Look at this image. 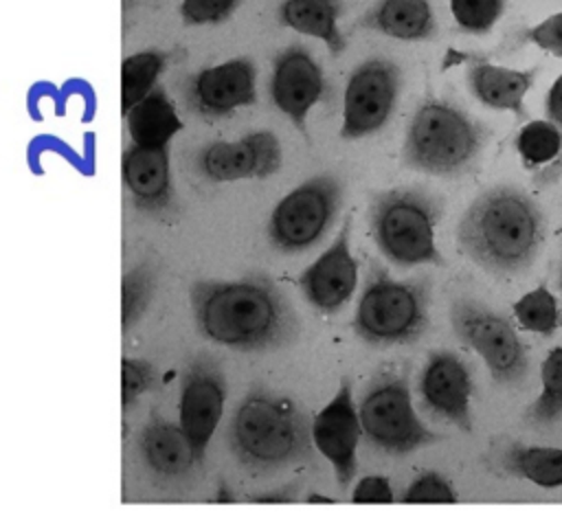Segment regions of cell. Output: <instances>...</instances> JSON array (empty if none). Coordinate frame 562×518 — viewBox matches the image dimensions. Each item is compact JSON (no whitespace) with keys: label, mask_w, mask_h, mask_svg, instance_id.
I'll use <instances>...</instances> for the list:
<instances>
[{"label":"cell","mask_w":562,"mask_h":518,"mask_svg":"<svg viewBox=\"0 0 562 518\" xmlns=\"http://www.w3.org/2000/svg\"><path fill=\"white\" fill-rule=\"evenodd\" d=\"M189 301L198 334L235 351L281 349L299 334L294 309L268 274L193 281Z\"/></svg>","instance_id":"1"},{"label":"cell","mask_w":562,"mask_h":518,"mask_svg":"<svg viewBox=\"0 0 562 518\" xmlns=\"http://www.w3.org/2000/svg\"><path fill=\"white\" fill-rule=\"evenodd\" d=\"M457 241L490 274H522L540 255L544 217L525 191L498 184L465 209L457 226Z\"/></svg>","instance_id":"2"},{"label":"cell","mask_w":562,"mask_h":518,"mask_svg":"<svg viewBox=\"0 0 562 518\" xmlns=\"http://www.w3.org/2000/svg\"><path fill=\"white\" fill-rule=\"evenodd\" d=\"M312 439L305 408L266 386H250L246 391L226 432L235 459L255 472L312 463Z\"/></svg>","instance_id":"3"},{"label":"cell","mask_w":562,"mask_h":518,"mask_svg":"<svg viewBox=\"0 0 562 518\" xmlns=\"http://www.w3.org/2000/svg\"><path fill=\"white\" fill-rule=\"evenodd\" d=\"M487 130L463 110L428 99L408 125L402 145V165L428 176H461L479 158Z\"/></svg>","instance_id":"4"},{"label":"cell","mask_w":562,"mask_h":518,"mask_svg":"<svg viewBox=\"0 0 562 518\" xmlns=\"http://www.w3.org/2000/svg\"><path fill=\"white\" fill-rule=\"evenodd\" d=\"M441 202L424 189H389L371 200L369 222L380 252L395 266H446L435 228Z\"/></svg>","instance_id":"5"},{"label":"cell","mask_w":562,"mask_h":518,"mask_svg":"<svg viewBox=\"0 0 562 518\" xmlns=\"http://www.w3.org/2000/svg\"><path fill=\"white\" fill-rule=\"evenodd\" d=\"M356 336L369 347L411 345L428 329L426 281H395L373 266L351 320Z\"/></svg>","instance_id":"6"},{"label":"cell","mask_w":562,"mask_h":518,"mask_svg":"<svg viewBox=\"0 0 562 518\" xmlns=\"http://www.w3.org/2000/svg\"><path fill=\"white\" fill-rule=\"evenodd\" d=\"M358 415L364 439L384 454H411L443 439L422 424L411 404L408 375L393 367L378 371L367 384Z\"/></svg>","instance_id":"7"},{"label":"cell","mask_w":562,"mask_h":518,"mask_svg":"<svg viewBox=\"0 0 562 518\" xmlns=\"http://www.w3.org/2000/svg\"><path fill=\"white\" fill-rule=\"evenodd\" d=\"M342 200V180L318 173L301 182L277 202L268 219V241L283 255L316 246L336 219Z\"/></svg>","instance_id":"8"},{"label":"cell","mask_w":562,"mask_h":518,"mask_svg":"<svg viewBox=\"0 0 562 518\" xmlns=\"http://www.w3.org/2000/svg\"><path fill=\"white\" fill-rule=\"evenodd\" d=\"M454 336L476 351L492 380L501 386H518L527 378V349L514 325L474 299H457L450 307Z\"/></svg>","instance_id":"9"},{"label":"cell","mask_w":562,"mask_h":518,"mask_svg":"<svg viewBox=\"0 0 562 518\" xmlns=\"http://www.w3.org/2000/svg\"><path fill=\"white\" fill-rule=\"evenodd\" d=\"M400 86V68L391 59H364L345 86L340 138L353 140L380 132L395 110Z\"/></svg>","instance_id":"10"},{"label":"cell","mask_w":562,"mask_h":518,"mask_svg":"<svg viewBox=\"0 0 562 518\" xmlns=\"http://www.w3.org/2000/svg\"><path fill=\"white\" fill-rule=\"evenodd\" d=\"M226 402V378L211 353H195L187 360L180 378V428L189 437L193 452L204 463L206 446L222 419Z\"/></svg>","instance_id":"11"},{"label":"cell","mask_w":562,"mask_h":518,"mask_svg":"<svg viewBox=\"0 0 562 518\" xmlns=\"http://www.w3.org/2000/svg\"><path fill=\"white\" fill-rule=\"evenodd\" d=\"M281 162V143L270 130H255L237 140L206 143L193 158L195 171L209 182L270 178Z\"/></svg>","instance_id":"12"},{"label":"cell","mask_w":562,"mask_h":518,"mask_svg":"<svg viewBox=\"0 0 562 518\" xmlns=\"http://www.w3.org/2000/svg\"><path fill=\"white\" fill-rule=\"evenodd\" d=\"M257 68L248 57H233L202 68L187 81V105L202 119H224L257 101Z\"/></svg>","instance_id":"13"},{"label":"cell","mask_w":562,"mask_h":518,"mask_svg":"<svg viewBox=\"0 0 562 518\" xmlns=\"http://www.w3.org/2000/svg\"><path fill=\"white\" fill-rule=\"evenodd\" d=\"M419 397L424 408L439 419L472 435V375L468 364L452 351H430L419 375Z\"/></svg>","instance_id":"14"},{"label":"cell","mask_w":562,"mask_h":518,"mask_svg":"<svg viewBox=\"0 0 562 518\" xmlns=\"http://www.w3.org/2000/svg\"><path fill=\"white\" fill-rule=\"evenodd\" d=\"M325 94V77L307 48L292 44L277 53L272 61L270 97L292 125L307 136V112Z\"/></svg>","instance_id":"15"},{"label":"cell","mask_w":562,"mask_h":518,"mask_svg":"<svg viewBox=\"0 0 562 518\" xmlns=\"http://www.w3.org/2000/svg\"><path fill=\"white\" fill-rule=\"evenodd\" d=\"M360 432L362 424L353 406L351 384L349 380H342L336 395L312 421L314 446L331 463L340 489H347L356 476V448L360 441Z\"/></svg>","instance_id":"16"},{"label":"cell","mask_w":562,"mask_h":518,"mask_svg":"<svg viewBox=\"0 0 562 518\" xmlns=\"http://www.w3.org/2000/svg\"><path fill=\"white\" fill-rule=\"evenodd\" d=\"M349 233L351 215L340 226L334 244L296 279L307 303L321 314H336L356 290L358 261L349 248Z\"/></svg>","instance_id":"17"},{"label":"cell","mask_w":562,"mask_h":518,"mask_svg":"<svg viewBox=\"0 0 562 518\" xmlns=\"http://www.w3.org/2000/svg\"><path fill=\"white\" fill-rule=\"evenodd\" d=\"M123 182L136 211L165 215L173 206L169 147H145L130 143L123 151Z\"/></svg>","instance_id":"18"},{"label":"cell","mask_w":562,"mask_h":518,"mask_svg":"<svg viewBox=\"0 0 562 518\" xmlns=\"http://www.w3.org/2000/svg\"><path fill=\"white\" fill-rule=\"evenodd\" d=\"M138 452L147 472L156 481H187L193 470L202 465L180 424L176 426L158 413H151L145 421L138 435Z\"/></svg>","instance_id":"19"},{"label":"cell","mask_w":562,"mask_h":518,"mask_svg":"<svg viewBox=\"0 0 562 518\" xmlns=\"http://www.w3.org/2000/svg\"><path fill=\"white\" fill-rule=\"evenodd\" d=\"M485 463L496 474L522 478L544 489L562 487V448L501 439L490 446Z\"/></svg>","instance_id":"20"},{"label":"cell","mask_w":562,"mask_h":518,"mask_svg":"<svg viewBox=\"0 0 562 518\" xmlns=\"http://www.w3.org/2000/svg\"><path fill=\"white\" fill-rule=\"evenodd\" d=\"M538 68L516 70L487 61H474L468 70L470 92L492 110L512 112L518 121L527 119L525 97L536 81Z\"/></svg>","instance_id":"21"},{"label":"cell","mask_w":562,"mask_h":518,"mask_svg":"<svg viewBox=\"0 0 562 518\" xmlns=\"http://www.w3.org/2000/svg\"><path fill=\"white\" fill-rule=\"evenodd\" d=\"M132 143L145 147H169V140L182 130V121L162 88H154L145 99L125 112Z\"/></svg>","instance_id":"22"},{"label":"cell","mask_w":562,"mask_h":518,"mask_svg":"<svg viewBox=\"0 0 562 518\" xmlns=\"http://www.w3.org/2000/svg\"><path fill=\"white\" fill-rule=\"evenodd\" d=\"M362 26L395 40H426L435 31L428 0H380L362 20Z\"/></svg>","instance_id":"23"},{"label":"cell","mask_w":562,"mask_h":518,"mask_svg":"<svg viewBox=\"0 0 562 518\" xmlns=\"http://www.w3.org/2000/svg\"><path fill=\"white\" fill-rule=\"evenodd\" d=\"M342 7L338 0H283L279 7L281 24L296 33L323 40L331 55L345 50V37L338 29Z\"/></svg>","instance_id":"24"},{"label":"cell","mask_w":562,"mask_h":518,"mask_svg":"<svg viewBox=\"0 0 562 518\" xmlns=\"http://www.w3.org/2000/svg\"><path fill=\"white\" fill-rule=\"evenodd\" d=\"M169 59H171V53L158 50V48L140 50V53H134L123 59V66H121V110H123V114L154 90V83L160 77V72L165 70Z\"/></svg>","instance_id":"25"},{"label":"cell","mask_w":562,"mask_h":518,"mask_svg":"<svg viewBox=\"0 0 562 518\" xmlns=\"http://www.w3.org/2000/svg\"><path fill=\"white\" fill-rule=\"evenodd\" d=\"M514 147L520 156V162L529 171H540L558 160L562 151V132L553 121H529L516 134Z\"/></svg>","instance_id":"26"},{"label":"cell","mask_w":562,"mask_h":518,"mask_svg":"<svg viewBox=\"0 0 562 518\" xmlns=\"http://www.w3.org/2000/svg\"><path fill=\"white\" fill-rule=\"evenodd\" d=\"M540 395L525 408L533 426H549L562 417V347H553L540 364Z\"/></svg>","instance_id":"27"},{"label":"cell","mask_w":562,"mask_h":518,"mask_svg":"<svg viewBox=\"0 0 562 518\" xmlns=\"http://www.w3.org/2000/svg\"><path fill=\"white\" fill-rule=\"evenodd\" d=\"M518 325L538 336H553L560 329V307L551 290L540 283L514 303Z\"/></svg>","instance_id":"28"},{"label":"cell","mask_w":562,"mask_h":518,"mask_svg":"<svg viewBox=\"0 0 562 518\" xmlns=\"http://www.w3.org/2000/svg\"><path fill=\"white\" fill-rule=\"evenodd\" d=\"M156 288V272L149 261H140L138 266L130 268L121 283V320H123V334H127L145 314Z\"/></svg>","instance_id":"29"},{"label":"cell","mask_w":562,"mask_h":518,"mask_svg":"<svg viewBox=\"0 0 562 518\" xmlns=\"http://www.w3.org/2000/svg\"><path fill=\"white\" fill-rule=\"evenodd\" d=\"M505 0H450V13L465 33H487L503 15Z\"/></svg>","instance_id":"30"},{"label":"cell","mask_w":562,"mask_h":518,"mask_svg":"<svg viewBox=\"0 0 562 518\" xmlns=\"http://www.w3.org/2000/svg\"><path fill=\"white\" fill-rule=\"evenodd\" d=\"M121 369H123L121 406H123V413H127V408L136 402V397L156 384V369L149 360H143V358H123Z\"/></svg>","instance_id":"31"},{"label":"cell","mask_w":562,"mask_h":518,"mask_svg":"<svg viewBox=\"0 0 562 518\" xmlns=\"http://www.w3.org/2000/svg\"><path fill=\"white\" fill-rule=\"evenodd\" d=\"M404 503H457V492L439 472H422L402 494Z\"/></svg>","instance_id":"32"},{"label":"cell","mask_w":562,"mask_h":518,"mask_svg":"<svg viewBox=\"0 0 562 518\" xmlns=\"http://www.w3.org/2000/svg\"><path fill=\"white\" fill-rule=\"evenodd\" d=\"M237 4L239 0H182L180 18L189 26L220 24L235 13Z\"/></svg>","instance_id":"33"},{"label":"cell","mask_w":562,"mask_h":518,"mask_svg":"<svg viewBox=\"0 0 562 518\" xmlns=\"http://www.w3.org/2000/svg\"><path fill=\"white\" fill-rule=\"evenodd\" d=\"M547 119L553 121L558 125V130L562 132V72L553 81V86L549 88V94H547ZM560 178H562V151H560L558 160H553L549 167L536 171L531 176V182L538 189H547V187H553Z\"/></svg>","instance_id":"34"},{"label":"cell","mask_w":562,"mask_h":518,"mask_svg":"<svg viewBox=\"0 0 562 518\" xmlns=\"http://www.w3.org/2000/svg\"><path fill=\"white\" fill-rule=\"evenodd\" d=\"M520 42L533 44L562 59V11L544 18L520 35Z\"/></svg>","instance_id":"35"},{"label":"cell","mask_w":562,"mask_h":518,"mask_svg":"<svg viewBox=\"0 0 562 518\" xmlns=\"http://www.w3.org/2000/svg\"><path fill=\"white\" fill-rule=\"evenodd\" d=\"M353 503H393V489L386 476H364L351 492Z\"/></svg>","instance_id":"36"},{"label":"cell","mask_w":562,"mask_h":518,"mask_svg":"<svg viewBox=\"0 0 562 518\" xmlns=\"http://www.w3.org/2000/svg\"><path fill=\"white\" fill-rule=\"evenodd\" d=\"M299 489H301L299 485H285V487H281V489L252 496V500H255V503H294L296 496H299Z\"/></svg>","instance_id":"37"},{"label":"cell","mask_w":562,"mask_h":518,"mask_svg":"<svg viewBox=\"0 0 562 518\" xmlns=\"http://www.w3.org/2000/svg\"><path fill=\"white\" fill-rule=\"evenodd\" d=\"M233 494L226 489V485H220V494H217V503H231Z\"/></svg>","instance_id":"38"},{"label":"cell","mask_w":562,"mask_h":518,"mask_svg":"<svg viewBox=\"0 0 562 518\" xmlns=\"http://www.w3.org/2000/svg\"><path fill=\"white\" fill-rule=\"evenodd\" d=\"M307 503H334V498L329 496H321V494H310Z\"/></svg>","instance_id":"39"},{"label":"cell","mask_w":562,"mask_h":518,"mask_svg":"<svg viewBox=\"0 0 562 518\" xmlns=\"http://www.w3.org/2000/svg\"><path fill=\"white\" fill-rule=\"evenodd\" d=\"M560 290H562V266H560Z\"/></svg>","instance_id":"40"}]
</instances>
